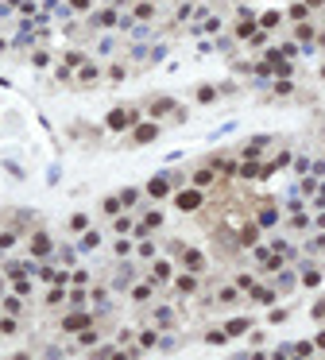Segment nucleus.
<instances>
[{
	"label": "nucleus",
	"mask_w": 325,
	"mask_h": 360,
	"mask_svg": "<svg viewBox=\"0 0 325 360\" xmlns=\"http://www.w3.org/2000/svg\"><path fill=\"white\" fill-rule=\"evenodd\" d=\"M240 174H244V178L260 174V163H256V159H244V163H240Z\"/></svg>",
	"instance_id": "1a4fd4ad"
},
{
	"label": "nucleus",
	"mask_w": 325,
	"mask_h": 360,
	"mask_svg": "<svg viewBox=\"0 0 325 360\" xmlns=\"http://www.w3.org/2000/svg\"><path fill=\"white\" fill-rule=\"evenodd\" d=\"M194 287H198V279H194V275H178V291H186V295H190Z\"/></svg>",
	"instance_id": "a211bd4d"
},
{
	"label": "nucleus",
	"mask_w": 325,
	"mask_h": 360,
	"mask_svg": "<svg viewBox=\"0 0 325 360\" xmlns=\"http://www.w3.org/2000/svg\"><path fill=\"white\" fill-rule=\"evenodd\" d=\"M62 325H66V329H85V325H89V314H85V310L66 314V321H62Z\"/></svg>",
	"instance_id": "39448f33"
},
{
	"label": "nucleus",
	"mask_w": 325,
	"mask_h": 360,
	"mask_svg": "<svg viewBox=\"0 0 325 360\" xmlns=\"http://www.w3.org/2000/svg\"><path fill=\"white\" fill-rule=\"evenodd\" d=\"M224 337H228V333H221V329H213V333H209V345H224Z\"/></svg>",
	"instance_id": "f704fd0d"
},
{
	"label": "nucleus",
	"mask_w": 325,
	"mask_h": 360,
	"mask_svg": "<svg viewBox=\"0 0 325 360\" xmlns=\"http://www.w3.org/2000/svg\"><path fill=\"white\" fill-rule=\"evenodd\" d=\"M0 287H4V279H0Z\"/></svg>",
	"instance_id": "58836bf2"
},
{
	"label": "nucleus",
	"mask_w": 325,
	"mask_h": 360,
	"mask_svg": "<svg viewBox=\"0 0 325 360\" xmlns=\"http://www.w3.org/2000/svg\"><path fill=\"white\" fill-rule=\"evenodd\" d=\"M217 298H221V302H232V298H236V287H224V291H221Z\"/></svg>",
	"instance_id": "72a5a7b5"
},
{
	"label": "nucleus",
	"mask_w": 325,
	"mask_h": 360,
	"mask_svg": "<svg viewBox=\"0 0 325 360\" xmlns=\"http://www.w3.org/2000/svg\"><path fill=\"white\" fill-rule=\"evenodd\" d=\"M31 291V283H27V275H16V295H27Z\"/></svg>",
	"instance_id": "393cba45"
},
{
	"label": "nucleus",
	"mask_w": 325,
	"mask_h": 360,
	"mask_svg": "<svg viewBox=\"0 0 325 360\" xmlns=\"http://www.w3.org/2000/svg\"><path fill=\"white\" fill-rule=\"evenodd\" d=\"M136 16H140V20H151V16H155V4H140Z\"/></svg>",
	"instance_id": "aec40b11"
},
{
	"label": "nucleus",
	"mask_w": 325,
	"mask_h": 360,
	"mask_svg": "<svg viewBox=\"0 0 325 360\" xmlns=\"http://www.w3.org/2000/svg\"><path fill=\"white\" fill-rule=\"evenodd\" d=\"M318 190H322V194H318V206H325V186H318Z\"/></svg>",
	"instance_id": "e433bc0d"
},
{
	"label": "nucleus",
	"mask_w": 325,
	"mask_h": 360,
	"mask_svg": "<svg viewBox=\"0 0 325 360\" xmlns=\"http://www.w3.org/2000/svg\"><path fill=\"white\" fill-rule=\"evenodd\" d=\"M70 283H78V287H85V283H89V275H85V271H74V275H70Z\"/></svg>",
	"instance_id": "473e14b6"
},
{
	"label": "nucleus",
	"mask_w": 325,
	"mask_h": 360,
	"mask_svg": "<svg viewBox=\"0 0 325 360\" xmlns=\"http://www.w3.org/2000/svg\"><path fill=\"white\" fill-rule=\"evenodd\" d=\"M132 124V112H124V108H116V112H108V128L112 132H120V128H128Z\"/></svg>",
	"instance_id": "20e7f679"
},
{
	"label": "nucleus",
	"mask_w": 325,
	"mask_h": 360,
	"mask_svg": "<svg viewBox=\"0 0 325 360\" xmlns=\"http://www.w3.org/2000/svg\"><path fill=\"white\" fill-rule=\"evenodd\" d=\"M275 221H279V213H275V209H264V213H260V229H271Z\"/></svg>",
	"instance_id": "ddd939ff"
},
{
	"label": "nucleus",
	"mask_w": 325,
	"mask_h": 360,
	"mask_svg": "<svg viewBox=\"0 0 325 360\" xmlns=\"http://www.w3.org/2000/svg\"><path fill=\"white\" fill-rule=\"evenodd\" d=\"M136 198H140V190H124L120 194V206H136Z\"/></svg>",
	"instance_id": "4be33fe9"
},
{
	"label": "nucleus",
	"mask_w": 325,
	"mask_h": 360,
	"mask_svg": "<svg viewBox=\"0 0 325 360\" xmlns=\"http://www.w3.org/2000/svg\"><path fill=\"white\" fill-rule=\"evenodd\" d=\"M116 20H120V16H116V12H112V8H105V12H97V16H93V23H116Z\"/></svg>",
	"instance_id": "6e6552de"
},
{
	"label": "nucleus",
	"mask_w": 325,
	"mask_h": 360,
	"mask_svg": "<svg viewBox=\"0 0 325 360\" xmlns=\"http://www.w3.org/2000/svg\"><path fill=\"white\" fill-rule=\"evenodd\" d=\"M279 287L290 291V287H294V275H290V271H279Z\"/></svg>",
	"instance_id": "b1692460"
},
{
	"label": "nucleus",
	"mask_w": 325,
	"mask_h": 360,
	"mask_svg": "<svg viewBox=\"0 0 325 360\" xmlns=\"http://www.w3.org/2000/svg\"><path fill=\"white\" fill-rule=\"evenodd\" d=\"M0 16H8V4H0Z\"/></svg>",
	"instance_id": "4c0bfd02"
},
{
	"label": "nucleus",
	"mask_w": 325,
	"mask_h": 360,
	"mask_svg": "<svg viewBox=\"0 0 325 360\" xmlns=\"http://www.w3.org/2000/svg\"><path fill=\"white\" fill-rule=\"evenodd\" d=\"M147 194H151V198H166V194H170V178H166V174L151 178V182H147Z\"/></svg>",
	"instance_id": "f03ea898"
},
{
	"label": "nucleus",
	"mask_w": 325,
	"mask_h": 360,
	"mask_svg": "<svg viewBox=\"0 0 325 360\" xmlns=\"http://www.w3.org/2000/svg\"><path fill=\"white\" fill-rule=\"evenodd\" d=\"M155 136H159V128H155V124H140V132H136V140H140V144H147V140H155Z\"/></svg>",
	"instance_id": "423d86ee"
},
{
	"label": "nucleus",
	"mask_w": 325,
	"mask_h": 360,
	"mask_svg": "<svg viewBox=\"0 0 325 360\" xmlns=\"http://www.w3.org/2000/svg\"><path fill=\"white\" fill-rule=\"evenodd\" d=\"M322 248H325V244H322Z\"/></svg>",
	"instance_id": "ea45409f"
},
{
	"label": "nucleus",
	"mask_w": 325,
	"mask_h": 360,
	"mask_svg": "<svg viewBox=\"0 0 325 360\" xmlns=\"http://www.w3.org/2000/svg\"><path fill=\"white\" fill-rule=\"evenodd\" d=\"M70 229L85 233V229H89V217H85V213H74V217H70Z\"/></svg>",
	"instance_id": "9d476101"
},
{
	"label": "nucleus",
	"mask_w": 325,
	"mask_h": 360,
	"mask_svg": "<svg viewBox=\"0 0 325 360\" xmlns=\"http://www.w3.org/2000/svg\"><path fill=\"white\" fill-rule=\"evenodd\" d=\"M105 213H120V198H105Z\"/></svg>",
	"instance_id": "2f4dec72"
},
{
	"label": "nucleus",
	"mask_w": 325,
	"mask_h": 360,
	"mask_svg": "<svg viewBox=\"0 0 325 360\" xmlns=\"http://www.w3.org/2000/svg\"><path fill=\"white\" fill-rule=\"evenodd\" d=\"M132 295H136V302H147V298H151V287H136Z\"/></svg>",
	"instance_id": "cd10ccee"
},
{
	"label": "nucleus",
	"mask_w": 325,
	"mask_h": 360,
	"mask_svg": "<svg viewBox=\"0 0 325 360\" xmlns=\"http://www.w3.org/2000/svg\"><path fill=\"white\" fill-rule=\"evenodd\" d=\"M224 333H232V337H236V333H248V318H232V321L224 325Z\"/></svg>",
	"instance_id": "0eeeda50"
},
{
	"label": "nucleus",
	"mask_w": 325,
	"mask_h": 360,
	"mask_svg": "<svg viewBox=\"0 0 325 360\" xmlns=\"http://www.w3.org/2000/svg\"><path fill=\"white\" fill-rule=\"evenodd\" d=\"M70 8L74 12H89V0H70Z\"/></svg>",
	"instance_id": "c9c22d12"
},
{
	"label": "nucleus",
	"mask_w": 325,
	"mask_h": 360,
	"mask_svg": "<svg viewBox=\"0 0 325 360\" xmlns=\"http://www.w3.org/2000/svg\"><path fill=\"white\" fill-rule=\"evenodd\" d=\"M31 256H51V236L47 233H35V240H31Z\"/></svg>",
	"instance_id": "7ed1b4c3"
},
{
	"label": "nucleus",
	"mask_w": 325,
	"mask_h": 360,
	"mask_svg": "<svg viewBox=\"0 0 325 360\" xmlns=\"http://www.w3.org/2000/svg\"><path fill=\"white\" fill-rule=\"evenodd\" d=\"M155 318H159V325H170V321H174V310H170V306H159V310H155Z\"/></svg>",
	"instance_id": "2eb2a0df"
},
{
	"label": "nucleus",
	"mask_w": 325,
	"mask_h": 360,
	"mask_svg": "<svg viewBox=\"0 0 325 360\" xmlns=\"http://www.w3.org/2000/svg\"><path fill=\"white\" fill-rule=\"evenodd\" d=\"M143 225H147V229H159V225H162V213H147V217H143Z\"/></svg>",
	"instance_id": "bb28decb"
},
{
	"label": "nucleus",
	"mask_w": 325,
	"mask_h": 360,
	"mask_svg": "<svg viewBox=\"0 0 325 360\" xmlns=\"http://www.w3.org/2000/svg\"><path fill=\"white\" fill-rule=\"evenodd\" d=\"M202 263H205V256H202V252H186V267H190V271H198Z\"/></svg>",
	"instance_id": "4468645a"
},
{
	"label": "nucleus",
	"mask_w": 325,
	"mask_h": 360,
	"mask_svg": "<svg viewBox=\"0 0 325 360\" xmlns=\"http://www.w3.org/2000/svg\"><path fill=\"white\" fill-rule=\"evenodd\" d=\"M302 283H306V287H318V283H322V275H318L314 267H306V271H302Z\"/></svg>",
	"instance_id": "f3484780"
},
{
	"label": "nucleus",
	"mask_w": 325,
	"mask_h": 360,
	"mask_svg": "<svg viewBox=\"0 0 325 360\" xmlns=\"http://www.w3.org/2000/svg\"><path fill=\"white\" fill-rule=\"evenodd\" d=\"M155 279H170V263H155Z\"/></svg>",
	"instance_id": "c756f323"
},
{
	"label": "nucleus",
	"mask_w": 325,
	"mask_h": 360,
	"mask_svg": "<svg viewBox=\"0 0 325 360\" xmlns=\"http://www.w3.org/2000/svg\"><path fill=\"white\" fill-rule=\"evenodd\" d=\"M194 182H198V186H209V182H213V170H198Z\"/></svg>",
	"instance_id": "412c9836"
},
{
	"label": "nucleus",
	"mask_w": 325,
	"mask_h": 360,
	"mask_svg": "<svg viewBox=\"0 0 325 360\" xmlns=\"http://www.w3.org/2000/svg\"><path fill=\"white\" fill-rule=\"evenodd\" d=\"M97 244H101V236H97V233L89 229V233L81 236V252H89V248H97Z\"/></svg>",
	"instance_id": "9b49d317"
},
{
	"label": "nucleus",
	"mask_w": 325,
	"mask_h": 360,
	"mask_svg": "<svg viewBox=\"0 0 325 360\" xmlns=\"http://www.w3.org/2000/svg\"><path fill=\"white\" fill-rule=\"evenodd\" d=\"M93 302H97V310H108V295H105V291H97V295H93Z\"/></svg>",
	"instance_id": "7c9ffc66"
},
{
	"label": "nucleus",
	"mask_w": 325,
	"mask_h": 360,
	"mask_svg": "<svg viewBox=\"0 0 325 360\" xmlns=\"http://www.w3.org/2000/svg\"><path fill=\"white\" fill-rule=\"evenodd\" d=\"M310 353H314V345H306V341H298V345H294V357H310Z\"/></svg>",
	"instance_id": "c85d7f7f"
},
{
	"label": "nucleus",
	"mask_w": 325,
	"mask_h": 360,
	"mask_svg": "<svg viewBox=\"0 0 325 360\" xmlns=\"http://www.w3.org/2000/svg\"><path fill=\"white\" fill-rule=\"evenodd\" d=\"M128 279H132V267H128V263H124V267H120V275H116V283H112V287H116V291H120V287H128Z\"/></svg>",
	"instance_id": "dca6fc26"
},
{
	"label": "nucleus",
	"mask_w": 325,
	"mask_h": 360,
	"mask_svg": "<svg viewBox=\"0 0 325 360\" xmlns=\"http://www.w3.org/2000/svg\"><path fill=\"white\" fill-rule=\"evenodd\" d=\"M174 206H178V209H198V206H202V190H186V194H178Z\"/></svg>",
	"instance_id": "f257e3e1"
},
{
	"label": "nucleus",
	"mask_w": 325,
	"mask_h": 360,
	"mask_svg": "<svg viewBox=\"0 0 325 360\" xmlns=\"http://www.w3.org/2000/svg\"><path fill=\"white\" fill-rule=\"evenodd\" d=\"M252 298H260V302H271V298H275V291H271V287H252Z\"/></svg>",
	"instance_id": "f8f14e48"
},
{
	"label": "nucleus",
	"mask_w": 325,
	"mask_h": 360,
	"mask_svg": "<svg viewBox=\"0 0 325 360\" xmlns=\"http://www.w3.org/2000/svg\"><path fill=\"white\" fill-rule=\"evenodd\" d=\"M290 225H294V229H306V225H310V217H306V213H302V209H298V213H294V217H290Z\"/></svg>",
	"instance_id": "5701e85b"
},
{
	"label": "nucleus",
	"mask_w": 325,
	"mask_h": 360,
	"mask_svg": "<svg viewBox=\"0 0 325 360\" xmlns=\"http://www.w3.org/2000/svg\"><path fill=\"white\" fill-rule=\"evenodd\" d=\"M140 345H143V349H151V345H159V337L147 329V333H140Z\"/></svg>",
	"instance_id": "a878e982"
},
{
	"label": "nucleus",
	"mask_w": 325,
	"mask_h": 360,
	"mask_svg": "<svg viewBox=\"0 0 325 360\" xmlns=\"http://www.w3.org/2000/svg\"><path fill=\"white\" fill-rule=\"evenodd\" d=\"M213 97H217V89H213V85H202V89H198V101H205V105H209Z\"/></svg>",
	"instance_id": "6ab92c4d"
}]
</instances>
